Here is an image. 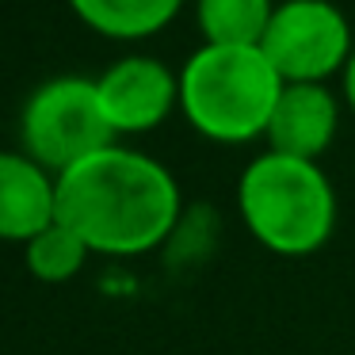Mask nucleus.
Returning <instances> with one entry per match:
<instances>
[{
    "mask_svg": "<svg viewBox=\"0 0 355 355\" xmlns=\"http://www.w3.org/2000/svg\"><path fill=\"white\" fill-rule=\"evenodd\" d=\"M88 256H92V248H88L85 241H80L69 225H62V222L46 225V230L35 233V237L24 245L27 271H31L39 283H50V286L73 283V279L85 271Z\"/></svg>",
    "mask_w": 355,
    "mask_h": 355,
    "instance_id": "11",
    "label": "nucleus"
},
{
    "mask_svg": "<svg viewBox=\"0 0 355 355\" xmlns=\"http://www.w3.org/2000/svg\"><path fill=\"white\" fill-rule=\"evenodd\" d=\"M115 141L119 138L100 107L96 77H77V73L50 77L24 100L19 149L54 176Z\"/></svg>",
    "mask_w": 355,
    "mask_h": 355,
    "instance_id": "4",
    "label": "nucleus"
},
{
    "mask_svg": "<svg viewBox=\"0 0 355 355\" xmlns=\"http://www.w3.org/2000/svg\"><path fill=\"white\" fill-rule=\"evenodd\" d=\"M96 92L115 138H138L180 111V69L153 54H126L96 77Z\"/></svg>",
    "mask_w": 355,
    "mask_h": 355,
    "instance_id": "6",
    "label": "nucleus"
},
{
    "mask_svg": "<svg viewBox=\"0 0 355 355\" xmlns=\"http://www.w3.org/2000/svg\"><path fill=\"white\" fill-rule=\"evenodd\" d=\"M260 50L283 85H329L355 50V31L336 0H279Z\"/></svg>",
    "mask_w": 355,
    "mask_h": 355,
    "instance_id": "5",
    "label": "nucleus"
},
{
    "mask_svg": "<svg viewBox=\"0 0 355 355\" xmlns=\"http://www.w3.org/2000/svg\"><path fill=\"white\" fill-rule=\"evenodd\" d=\"M279 0H195V27L207 46H260Z\"/></svg>",
    "mask_w": 355,
    "mask_h": 355,
    "instance_id": "10",
    "label": "nucleus"
},
{
    "mask_svg": "<svg viewBox=\"0 0 355 355\" xmlns=\"http://www.w3.org/2000/svg\"><path fill=\"white\" fill-rule=\"evenodd\" d=\"M340 100H344V107L355 115V50H352V58H347L344 73H340Z\"/></svg>",
    "mask_w": 355,
    "mask_h": 355,
    "instance_id": "13",
    "label": "nucleus"
},
{
    "mask_svg": "<svg viewBox=\"0 0 355 355\" xmlns=\"http://www.w3.org/2000/svg\"><path fill=\"white\" fill-rule=\"evenodd\" d=\"M58 222V176L24 149H0V241L27 245Z\"/></svg>",
    "mask_w": 355,
    "mask_h": 355,
    "instance_id": "8",
    "label": "nucleus"
},
{
    "mask_svg": "<svg viewBox=\"0 0 355 355\" xmlns=\"http://www.w3.org/2000/svg\"><path fill=\"white\" fill-rule=\"evenodd\" d=\"M184 214V191L168 164L130 146H107L58 176V222L92 256H146L164 248Z\"/></svg>",
    "mask_w": 355,
    "mask_h": 355,
    "instance_id": "1",
    "label": "nucleus"
},
{
    "mask_svg": "<svg viewBox=\"0 0 355 355\" xmlns=\"http://www.w3.org/2000/svg\"><path fill=\"white\" fill-rule=\"evenodd\" d=\"M344 119V100L329 85H283L268 123V149L302 161H321L332 149Z\"/></svg>",
    "mask_w": 355,
    "mask_h": 355,
    "instance_id": "7",
    "label": "nucleus"
},
{
    "mask_svg": "<svg viewBox=\"0 0 355 355\" xmlns=\"http://www.w3.org/2000/svg\"><path fill=\"white\" fill-rule=\"evenodd\" d=\"M279 96L283 77L260 46L202 42L180 65V115L199 138L214 146L263 141Z\"/></svg>",
    "mask_w": 355,
    "mask_h": 355,
    "instance_id": "3",
    "label": "nucleus"
},
{
    "mask_svg": "<svg viewBox=\"0 0 355 355\" xmlns=\"http://www.w3.org/2000/svg\"><path fill=\"white\" fill-rule=\"evenodd\" d=\"M237 214L256 245L283 260H306L332 241L340 199L321 161L263 149L237 176Z\"/></svg>",
    "mask_w": 355,
    "mask_h": 355,
    "instance_id": "2",
    "label": "nucleus"
},
{
    "mask_svg": "<svg viewBox=\"0 0 355 355\" xmlns=\"http://www.w3.org/2000/svg\"><path fill=\"white\" fill-rule=\"evenodd\" d=\"M218 245V214L207 207V202H195V207H184L176 230L164 241V256H168L172 268H195L202 263Z\"/></svg>",
    "mask_w": 355,
    "mask_h": 355,
    "instance_id": "12",
    "label": "nucleus"
},
{
    "mask_svg": "<svg viewBox=\"0 0 355 355\" xmlns=\"http://www.w3.org/2000/svg\"><path fill=\"white\" fill-rule=\"evenodd\" d=\"M69 12L111 42H146L176 24L187 0H65Z\"/></svg>",
    "mask_w": 355,
    "mask_h": 355,
    "instance_id": "9",
    "label": "nucleus"
}]
</instances>
